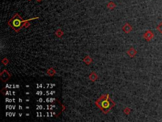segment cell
Returning a JSON list of instances; mask_svg holds the SVG:
<instances>
[{
	"label": "cell",
	"mask_w": 162,
	"mask_h": 122,
	"mask_svg": "<svg viewBox=\"0 0 162 122\" xmlns=\"http://www.w3.org/2000/svg\"><path fill=\"white\" fill-rule=\"evenodd\" d=\"M154 34L151 31H147L146 33L144 35V38H145L147 41H151L153 38Z\"/></svg>",
	"instance_id": "obj_3"
},
{
	"label": "cell",
	"mask_w": 162,
	"mask_h": 122,
	"mask_svg": "<svg viewBox=\"0 0 162 122\" xmlns=\"http://www.w3.org/2000/svg\"><path fill=\"white\" fill-rule=\"evenodd\" d=\"M25 21H23L20 17H19L18 15H15L14 16V17L10 21L9 24L15 31H18L22 28L23 23Z\"/></svg>",
	"instance_id": "obj_1"
},
{
	"label": "cell",
	"mask_w": 162,
	"mask_h": 122,
	"mask_svg": "<svg viewBox=\"0 0 162 122\" xmlns=\"http://www.w3.org/2000/svg\"></svg>",
	"instance_id": "obj_5"
},
{
	"label": "cell",
	"mask_w": 162,
	"mask_h": 122,
	"mask_svg": "<svg viewBox=\"0 0 162 122\" xmlns=\"http://www.w3.org/2000/svg\"><path fill=\"white\" fill-rule=\"evenodd\" d=\"M156 29L159 33L162 34V22L158 25V26L156 27Z\"/></svg>",
	"instance_id": "obj_4"
},
{
	"label": "cell",
	"mask_w": 162,
	"mask_h": 122,
	"mask_svg": "<svg viewBox=\"0 0 162 122\" xmlns=\"http://www.w3.org/2000/svg\"><path fill=\"white\" fill-rule=\"evenodd\" d=\"M99 105H100L101 108H102L104 112H107L111 108L113 103L112 102H111L108 99V97H106V98L103 99L101 100Z\"/></svg>",
	"instance_id": "obj_2"
}]
</instances>
